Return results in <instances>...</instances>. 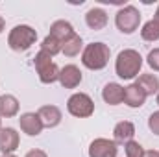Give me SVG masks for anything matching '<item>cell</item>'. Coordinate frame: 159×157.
<instances>
[{"mask_svg":"<svg viewBox=\"0 0 159 157\" xmlns=\"http://www.w3.org/2000/svg\"><path fill=\"white\" fill-rule=\"evenodd\" d=\"M141 67H143V56L137 50H133V48L122 50L119 56H117L115 72H117L119 78L131 79V78H135V76H139Z\"/></svg>","mask_w":159,"mask_h":157,"instance_id":"1","label":"cell"},{"mask_svg":"<svg viewBox=\"0 0 159 157\" xmlns=\"http://www.w3.org/2000/svg\"><path fill=\"white\" fill-rule=\"evenodd\" d=\"M109 56H111V50H109L107 44H104V43H91L81 52V63L89 70H102V69L107 67Z\"/></svg>","mask_w":159,"mask_h":157,"instance_id":"2","label":"cell"},{"mask_svg":"<svg viewBox=\"0 0 159 157\" xmlns=\"http://www.w3.org/2000/svg\"><path fill=\"white\" fill-rule=\"evenodd\" d=\"M35 41H37V32L28 24L15 26L7 35V44L13 52H26Z\"/></svg>","mask_w":159,"mask_h":157,"instance_id":"3","label":"cell"},{"mask_svg":"<svg viewBox=\"0 0 159 157\" xmlns=\"http://www.w3.org/2000/svg\"><path fill=\"white\" fill-rule=\"evenodd\" d=\"M34 65H35V70H37V74H39L41 83L50 85V83H54V81L59 79V70H61V69L52 61V56H48L46 52L39 50V52L35 54Z\"/></svg>","mask_w":159,"mask_h":157,"instance_id":"4","label":"cell"},{"mask_svg":"<svg viewBox=\"0 0 159 157\" xmlns=\"http://www.w3.org/2000/svg\"><path fill=\"white\" fill-rule=\"evenodd\" d=\"M115 24H117V28L122 34H126V35L133 34L139 28V24H141V13H139V9L133 7V6H124L122 9L117 11Z\"/></svg>","mask_w":159,"mask_h":157,"instance_id":"5","label":"cell"},{"mask_svg":"<svg viewBox=\"0 0 159 157\" xmlns=\"http://www.w3.org/2000/svg\"><path fill=\"white\" fill-rule=\"evenodd\" d=\"M67 111L76 118H89L94 113V102L91 100L89 94L76 92L67 100Z\"/></svg>","mask_w":159,"mask_h":157,"instance_id":"6","label":"cell"},{"mask_svg":"<svg viewBox=\"0 0 159 157\" xmlns=\"http://www.w3.org/2000/svg\"><path fill=\"white\" fill-rule=\"evenodd\" d=\"M117 142L109 139H94L89 146V157H117Z\"/></svg>","mask_w":159,"mask_h":157,"instance_id":"7","label":"cell"},{"mask_svg":"<svg viewBox=\"0 0 159 157\" xmlns=\"http://www.w3.org/2000/svg\"><path fill=\"white\" fill-rule=\"evenodd\" d=\"M19 133L13 128H2L0 129V152L2 155H9L19 148Z\"/></svg>","mask_w":159,"mask_h":157,"instance_id":"8","label":"cell"},{"mask_svg":"<svg viewBox=\"0 0 159 157\" xmlns=\"http://www.w3.org/2000/svg\"><path fill=\"white\" fill-rule=\"evenodd\" d=\"M81 70H80L76 65H65L61 70H59V83L61 87L65 89H76L80 83H81Z\"/></svg>","mask_w":159,"mask_h":157,"instance_id":"9","label":"cell"},{"mask_svg":"<svg viewBox=\"0 0 159 157\" xmlns=\"http://www.w3.org/2000/svg\"><path fill=\"white\" fill-rule=\"evenodd\" d=\"M144 102H146V94L137 83H131V85L124 87V104L128 107L137 109V107L144 105Z\"/></svg>","mask_w":159,"mask_h":157,"instance_id":"10","label":"cell"},{"mask_svg":"<svg viewBox=\"0 0 159 157\" xmlns=\"http://www.w3.org/2000/svg\"><path fill=\"white\" fill-rule=\"evenodd\" d=\"M19 124H20V129L26 135H30V137H37L43 131V122L37 117V113H24V115H20Z\"/></svg>","mask_w":159,"mask_h":157,"instance_id":"11","label":"cell"},{"mask_svg":"<svg viewBox=\"0 0 159 157\" xmlns=\"http://www.w3.org/2000/svg\"><path fill=\"white\" fill-rule=\"evenodd\" d=\"M37 117L43 122V128H56V126H59L63 115H61L59 107H56V105H43L37 111Z\"/></svg>","mask_w":159,"mask_h":157,"instance_id":"12","label":"cell"},{"mask_svg":"<svg viewBox=\"0 0 159 157\" xmlns=\"http://www.w3.org/2000/svg\"><path fill=\"white\" fill-rule=\"evenodd\" d=\"M85 22L91 30L98 32V30H104L107 26V13L102 9V7H93L85 13Z\"/></svg>","mask_w":159,"mask_h":157,"instance_id":"13","label":"cell"},{"mask_svg":"<svg viewBox=\"0 0 159 157\" xmlns=\"http://www.w3.org/2000/svg\"><path fill=\"white\" fill-rule=\"evenodd\" d=\"M102 98L106 104L109 105H119L124 102V87L120 83H107L104 89H102Z\"/></svg>","mask_w":159,"mask_h":157,"instance_id":"14","label":"cell"},{"mask_svg":"<svg viewBox=\"0 0 159 157\" xmlns=\"http://www.w3.org/2000/svg\"><path fill=\"white\" fill-rule=\"evenodd\" d=\"M74 34H76V32H74V28H72L70 22H67V20H56V22L50 26V34H48V35L56 37V39L63 44L65 41L70 39Z\"/></svg>","mask_w":159,"mask_h":157,"instance_id":"15","label":"cell"},{"mask_svg":"<svg viewBox=\"0 0 159 157\" xmlns=\"http://www.w3.org/2000/svg\"><path fill=\"white\" fill-rule=\"evenodd\" d=\"M133 135H135V126H133L129 120H122V122H119V124L115 126V129H113L115 142L126 144V142L133 141Z\"/></svg>","mask_w":159,"mask_h":157,"instance_id":"16","label":"cell"},{"mask_svg":"<svg viewBox=\"0 0 159 157\" xmlns=\"http://www.w3.org/2000/svg\"><path fill=\"white\" fill-rule=\"evenodd\" d=\"M19 113V100L13 94H2L0 96V117L13 118Z\"/></svg>","mask_w":159,"mask_h":157,"instance_id":"17","label":"cell"},{"mask_svg":"<svg viewBox=\"0 0 159 157\" xmlns=\"http://www.w3.org/2000/svg\"><path fill=\"white\" fill-rule=\"evenodd\" d=\"M135 83L144 91L146 96H152V94H157L159 92V78L156 74H141Z\"/></svg>","mask_w":159,"mask_h":157,"instance_id":"18","label":"cell"},{"mask_svg":"<svg viewBox=\"0 0 159 157\" xmlns=\"http://www.w3.org/2000/svg\"><path fill=\"white\" fill-rule=\"evenodd\" d=\"M81 48H83V41H81V37H80L78 34H74L69 41L63 43L61 52H63L67 57H74V56H78L80 52H81Z\"/></svg>","mask_w":159,"mask_h":157,"instance_id":"19","label":"cell"},{"mask_svg":"<svg viewBox=\"0 0 159 157\" xmlns=\"http://www.w3.org/2000/svg\"><path fill=\"white\" fill-rule=\"evenodd\" d=\"M141 37L144 41H150V43H154V41L159 39V24L154 19L143 24V28H141Z\"/></svg>","mask_w":159,"mask_h":157,"instance_id":"20","label":"cell"},{"mask_svg":"<svg viewBox=\"0 0 159 157\" xmlns=\"http://www.w3.org/2000/svg\"><path fill=\"white\" fill-rule=\"evenodd\" d=\"M61 48H63V44L56 39V37H52V35H46V37L43 39V43H41V50L46 52V54L52 56V57H54L56 54H59Z\"/></svg>","mask_w":159,"mask_h":157,"instance_id":"21","label":"cell"},{"mask_svg":"<svg viewBox=\"0 0 159 157\" xmlns=\"http://www.w3.org/2000/svg\"><path fill=\"white\" fill-rule=\"evenodd\" d=\"M124 152L126 157H143L144 155V148L137 142V141H129L124 144Z\"/></svg>","mask_w":159,"mask_h":157,"instance_id":"22","label":"cell"},{"mask_svg":"<svg viewBox=\"0 0 159 157\" xmlns=\"http://www.w3.org/2000/svg\"><path fill=\"white\" fill-rule=\"evenodd\" d=\"M146 63L150 65V69H154V70L159 72V48L150 50V54H148V57H146Z\"/></svg>","mask_w":159,"mask_h":157,"instance_id":"23","label":"cell"},{"mask_svg":"<svg viewBox=\"0 0 159 157\" xmlns=\"http://www.w3.org/2000/svg\"><path fill=\"white\" fill-rule=\"evenodd\" d=\"M148 128H150V131L154 135H159V111L150 115V118H148Z\"/></svg>","mask_w":159,"mask_h":157,"instance_id":"24","label":"cell"},{"mask_svg":"<svg viewBox=\"0 0 159 157\" xmlns=\"http://www.w3.org/2000/svg\"><path fill=\"white\" fill-rule=\"evenodd\" d=\"M24 157H48V155H46L43 150H30V152H28Z\"/></svg>","mask_w":159,"mask_h":157,"instance_id":"25","label":"cell"},{"mask_svg":"<svg viewBox=\"0 0 159 157\" xmlns=\"http://www.w3.org/2000/svg\"><path fill=\"white\" fill-rule=\"evenodd\" d=\"M143 157H159V152L157 150H148V152H144Z\"/></svg>","mask_w":159,"mask_h":157,"instance_id":"26","label":"cell"},{"mask_svg":"<svg viewBox=\"0 0 159 157\" xmlns=\"http://www.w3.org/2000/svg\"><path fill=\"white\" fill-rule=\"evenodd\" d=\"M4 28H6V20H4V19L0 17V34L4 32Z\"/></svg>","mask_w":159,"mask_h":157,"instance_id":"27","label":"cell"},{"mask_svg":"<svg viewBox=\"0 0 159 157\" xmlns=\"http://www.w3.org/2000/svg\"><path fill=\"white\" fill-rule=\"evenodd\" d=\"M154 20L159 24V6H157V9H156V15H154Z\"/></svg>","mask_w":159,"mask_h":157,"instance_id":"28","label":"cell"},{"mask_svg":"<svg viewBox=\"0 0 159 157\" xmlns=\"http://www.w3.org/2000/svg\"><path fill=\"white\" fill-rule=\"evenodd\" d=\"M2 157H15V155H13V154H9V155H2Z\"/></svg>","mask_w":159,"mask_h":157,"instance_id":"29","label":"cell"},{"mask_svg":"<svg viewBox=\"0 0 159 157\" xmlns=\"http://www.w3.org/2000/svg\"><path fill=\"white\" fill-rule=\"evenodd\" d=\"M0 129H2V117H0Z\"/></svg>","mask_w":159,"mask_h":157,"instance_id":"30","label":"cell"},{"mask_svg":"<svg viewBox=\"0 0 159 157\" xmlns=\"http://www.w3.org/2000/svg\"><path fill=\"white\" fill-rule=\"evenodd\" d=\"M156 100H157V105H159V92H157V98H156Z\"/></svg>","mask_w":159,"mask_h":157,"instance_id":"31","label":"cell"}]
</instances>
